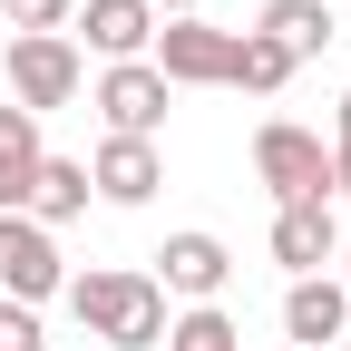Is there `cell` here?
<instances>
[{"instance_id":"4fadbf2b","label":"cell","mask_w":351,"mask_h":351,"mask_svg":"<svg viewBox=\"0 0 351 351\" xmlns=\"http://www.w3.org/2000/svg\"><path fill=\"white\" fill-rule=\"evenodd\" d=\"M254 29L274 39V49H283L293 69L332 49V10H322V0H263V20H254Z\"/></svg>"},{"instance_id":"7a4b0ae2","label":"cell","mask_w":351,"mask_h":351,"mask_svg":"<svg viewBox=\"0 0 351 351\" xmlns=\"http://www.w3.org/2000/svg\"><path fill=\"white\" fill-rule=\"evenodd\" d=\"M254 176L274 186V205H332V156H322L313 127H293V117H274L254 137Z\"/></svg>"},{"instance_id":"7402d4cb","label":"cell","mask_w":351,"mask_h":351,"mask_svg":"<svg viewBox=\"0 0 351 351\" xmlns=\"http://www.w3.org/2000/svg\"><path fill=\"white\" fill-rule=\"evenodd\" d=\"M341 293H351V244H341Z\"/></svg>"},{"instance_id":"603a6c76","label":"cell","mask_w":351,"mask_h":351,"mask_svg":"<svg viewBox=\"0 0 351 351\" xmlns=\"http://www.w3.org/2000/svg\"><path fill=\"white\" fill-rule=\"evenodd\" d=\"M341 341H351V322H341Z\"/></svg>"},{"instance_id":"6da1fadb","label":"cell","mask_w":351,"mask_h":351,"mask_svg":"<svg viewBox=\"0 0 351 351\" xmlns=\"http://www.w3.org/2000/svg\"><path fill=\"white\" fill-rule=\"evenodd\" d=\"M69 313L98 341H117V351H166V293H156V274H78Z\"/></svg>"},{"instance_id":"3957f363","label":"cell","mask_w":351,"mask_h":351,"mask_svg":"<svg viewBox=\"0 0 351 351\" xmlns=\"http://www.w3.org/2000/svg\"><path fill=\"white\" fill-rule=\"evenodd\" d=\"M147 69L166 78V88H234V29H205V20H166L156 39H147Z\"/></svg>"},{"instance_id":"44dd1931","label":"cell","mask_w":351,"mask_h":351,"mask_svg":"<svg viewBox=\"0 0 351 351\" xmlns=\"http://www.w3.org/2000/svg\"><path fill=\"white\" fill-rule=\"evenodd\" d=\"M341 147H351V98H341Z\"/></svg>"},{"instance_id":"ba28073f","label":"cell","mask_w":351,"mask_h":351,"mask_svg":"<svg viewBox=\"0 0 351 351\" xmlns=\"http://www.w3.org/2000/svg\"><path fill=\"white\" fill-rule=\"evenodd\" d=\"M69 20L88 29V49H98L108 69L147 59V39H156V10H147V0H88V10H69Z\"/></svg>"},{"instance_id":"8fae6325","label":"cell","mask_w":351,"mask_h":351,"mask_svg":"<svg viewBox=\"0 0 351 351\" xmlns=\"http://www.w3.org/2000/svg\"><path fill=\"white\" fill-rule=\"evenodd\" d=\"M341 322H351V293H341L332 274H302V283L283 293V332H293L302 351H322V341H341Z\"/></svg>"},{"instance_id":"ffe728a7","label":"cell","mask_w":351,"mask_h":351,"mask_svg":"<svg viewBox=\"0 0 351 351\" xmlns=\"http://www.w3.org/2000/svg\"><path fill=\"white\" fill-rule=\"evenodd\" d=\"M147 10H156V20H195V0H147Z\"/></svg>"},{"instance_id":"8992f818","label":"cell","mask_w":351,"mask_h":351,"mask_svg":"<svg viewBox=\"0 0 351 351\" xmlns=\"http://www.w3.org/2000/svg\"><path fill=\"white\" fill-rule=\"evenodd\" d=\"M166 98H176V88H166L147 59H127V69L98 78V117H108V137H156V127H166Z\"/></svg>"},{"instance_id":"5b68a950","label":"cell","mask_w":351,"mask_h":351,"mask_svg":"<svg viewBox=\"0 0 351 351\" xmlns=\"http://www.w3.org/2000/svg\"><path fill=\"white\" fill-rule=\"evenodd\" d=\"M69 274H59V234L49 225H29V215H0V302H49Z\"/></svg>"},{"instance_id":"2e32d148","label":"cell","mask_w":351,"mask_h":351,"mask_svg":"<svg viewBox=\"0 0 351 351\" xmlns=\"http://www.w3.org/2000/svg\"><path fill=\"white\" fill-rule=\"evenodd\" d=\"M166 351H244V332L215 313V302H195L186 322H166Z\"/></svg>"},{"instance_id":"52a82bcc","label":"cell","mask_w":351,"mask_h":351,"mask_svg":"<svg viewBox=\"0 0 351 351\" xmlns=\"http://www.w3.org/2000/svg\"><path fill=\"white\" fill-rule=\"evenodd\" d=\"M156 186H166L156 137H108L98 156H88V195H108V205H147Z\"/></svg>"},{"instance_id":"d6986e66","label":"cell","mask_w":351,"mask_h":351,"mask_svg":"<svg viewBox=\"0 0 351 351\" xmlns=\"http://www.w3.org/2000/svg\"><path fill=\"white\" fill-rule=\"evenodd\" d=\"M332 195H351V147H332Z\"/></svg>"},{"instance_id":"5bb4252c","label":"cell","mask_w":351,"mask_h":351,"mask_svg":"<svg viewBox=\"0 0 351 351\" xmlns=\"http://www.w3.org/2000/svg\"><path fill=\"white\" fill-rule=\"evenodd\" d=\"M69 215H88V166H78V156H39L29 225H69Z\"/></svg>"},{"instance_id":"30bf717a","label":"cell","mask_w":351,"mask_h":351,"mask_svg":"<svg viewBox=\"0 0 351 351\" xmlns=\"http://www.w3.org/2000/svg\"><path fill=\"white\" fill-rule=\"evenodd\" d=\"M156 263H166L156 293H186V302H215V293H225V274H234L215 234H166V254H156Z\"/></svg>"},{"instance_id":"e0dca14e","label":"cell","mask_w":351,"mask_h":351,"mask_svg":"<svg viewBox=\"0 0 351 351\" xmlns=\"http://www.w3.org/2000/svg\"><path fill=\"white\" fill-rule=\"evenodd\" d=\"M0 10H10V29H20V39H59L78 0H0Z\"/></svg>"},{"instance_id":"9c48e42d","label":"cell","mask_w":351,"mask_h":351,"mask_svg":"<svg viewBox=\"0 0 351 351\" xmlns=\"http://www.w3.org/2000/svg\"><path fill=\"white\" fill-rule=\"evenodd\" d=\"M332 254H341L332 205H274V263H293V283H302V274H322Z\"/></svg>"},{"instance_id":"277c9868","label":"cell","mask_w":351,"mask_h":351,"mask_svg":"<svg viewBox=\"0 0 351 351\" xmlns=\"http://www.w3.org/2000/svg\"><path fill=\"white\" fill-rule=\"evenodd\" d=\"M78 39L59 29V39H10V108H29V117H49V108H69L78 98Z\"/></svg>"},{"instance_id":"9a60e30c","label":"cell","mask_w":351,"mask_h":351,"mask_svg":"<svg viewBox=\"0 0 351 351\" xmlns=\"http://www.w3.org/2000/svg\"><path fill=\"white\" fill-rule=\"evenodd\" d=\"M293 78V59L274 49L263 29H234V88H254V98H274V88Z\"/></svg>"},{"instance_id":"ac0fdd59","label":"cell","mask_w":351,"mask_h":351,"mask_svg":"<svg viewBox=\"0 0 351 351\" xmlns=\"http://www.w3.org/2000/svg\"><path fill=\"white\" fill-rule=\"evenodd\" d=\"M0 351H39V313L29 302H0Z\"/></svg>"},{"instance_id":"7c38bea8","label":"cell","mask_w":351,"mask_h":351,"mask_svg":"<svg viewBox=\"0 0 351 351\" xmlns=\"http://www.w3.org/2000/svg\"><path fill=\"white\" fill-rule=\"evenodd\" d=\"M39 117L29 108H0V215H29V186H39Z\"/></svg>"}]
</instances>
